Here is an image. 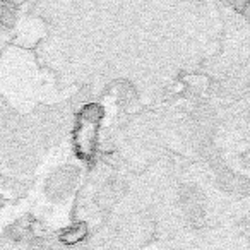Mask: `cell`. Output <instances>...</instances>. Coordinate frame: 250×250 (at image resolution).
<instances>
[]
</instances>
